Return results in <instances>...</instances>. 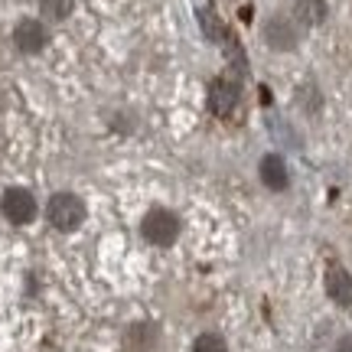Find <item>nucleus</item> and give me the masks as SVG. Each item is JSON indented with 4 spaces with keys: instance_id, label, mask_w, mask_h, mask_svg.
<instances>
[{
    "instance_id": "nucleus-1",
    "label": "nucleus",
    "mask_w": 352,
    "mask_h": 352,
    "mask_svg": "<svg viewBox=\"0 0 352 352\" xmlns=\"http://www.w3.org/2000/svg\"><path fill=\"white\" fill-rule=\"evenodd\" d=\"M50 222L59 232H72V228L82 226V219H85V206H82V199L78 196H72V192H59V196H52L50 199Z\"/></svg>"
},
{
    "instance_id": "nucleus-2",
    "label": "nucleus",
    "mask_w": 352,
    "mask_h": 352,
    "mask_svg": "<svg viewBox=\"0 0 352 352\" xmlns=\"http://www.w3.org/2000/svg\"><path fill=\"white\" fill-rule=\"evenodd\" d=\"M176 235H179V219L166 209H153L144 219V239L153 241V245H173Z\"/></svg>"
},
{
    "instance_id": "nucleus-3",
    "label": "nucleus",
    "mask_w": 352,
    "mask_h": 352,
    "mask_svg": "<svg viewBox=\"0 0 352 352\" xmlns=\"http://www.w3.org/2000/svg\"><path fill=\"white\" fill-rule=\"evenodd\" d=\"M3 215L10 222H16V226H23V222H30L36 215V199L26 189H7L3 192Z\"/></svg>"
},
{
    "instance_id": "nucleus-4",
    "label": "nucleus",
    "mask_w": 352,
    "mask_h": 352,
    "mask_svg": "<svg viewBox=\"0 0 352 352\" xmlns=\"http://www.w3.org/2000/svg\"><path fill=\"white\" fill-rule=\"evenodd\" d=\"M235 101H239V82L235 78H215L209 85V108H212V114L226 118L235 108Z\"/></svg>"
},
{
    "instance_id": "nucleus-5",
    "label": "nucleus",
    "mask_w": 352,
    "mask_h": 352,
    "mask_svg": "<svg viewBox=\"0 0 352 352\" xmlns=\"http://www.w3.org/2000/svg\"><path fill=\"white\" fill-rule=\"evenodd\" d=\"M13 43L23 52H39L46 46V30L39 20H20L16 30H13Z\"/></svg>"
},
{
    "instance_id": "nucleus-6",
    "label": "nucleus",
    "mask_w": 352,
    "mask_h": 352,
    "mask_svg": "<svg viewBox=\"0 0 352 352\" xmlns=\"http://www.w3.org/2000/svg\"><path fill=\"white\" fill-rule=\"evenodd\" d=\"M264 39H267L271 50H294L297 46V30L290 26V20L274 16V20H267V26H264Z\"/></svg>"
},
{
    "instance_id": "nucleus-7",
    "label": "nucleus",
    "mask_w": 352,
    "mask_h": 352,
    "mask_svg": "<svg viewBox=\"0 0 352 352\" xmlns=\"http://www.w3.org/2000/svg\"><path fill=\"white\" fill-rule=\"evenodd\" d=\"M327 290L329 297L340 303V307H349L352 303V277L346 267H340V264H333L327 271Z\"/></svg>"
},
{
    "instance_id": "nucleus-8",
    "label": "nucleus",
    "mask_w": 352,
    "mask_h": 352,
    "mask_svg": "<svg viewBox=\"0 0 352 352\" xmlns=\"http://www.w3.org/2000/svg\"><path fill=\"white\" fill-rule=\"evenodd\" d=\"M261 179L267 189H274V192H280V189H287L290 176H287V164L277 157V153H267L261 160Z\"/></svg>"
},
{
    "instance_id": "nucleus-9",
    "label": "nucleus",
    "mask_w": 352,
    "mask_h": 352,
    "mask_svg": "<svg viewBox=\"0 0 352 352\" xmlns=\"http://www.w3.org/2000/svg\"><path fill=\"white\" fill-rule=\"evenodd\" d=\"M327 0H297L294 3V20L303 26H316V23H323L327 20Z\"/></svg>"
},
{
    "instance_id": "nucleus-10",
    "label": "nucleus",
    "mask_w": 352,
    "mask_h": 352,
    "mask_svg": "<svg viewBox=\"0 0 352 352\" xmlns=\"http://www.w3.org/2000/svg\"><path fill=\"white\" fill-rule=\"evenodd\" d=\"M76 7V0H39V10L46 13L50 20H65Z\"/></svg>"
},
{
    "instance_id": "nucleus-11",
    "label": "nucleus",
    "mask_w": 352,
    "mask_h": 352,
    "mask_svg": "<svg viewBox=\"0 0 352 352\" xmlns=\"http://www.w3.org/2000/svg\"><path fill=\"white\" fill-rule=\"evenodd\" d=\"M196 352H228V346L219 333H202L196 340Z\"/></svg>"
},
{
    "instance_id": "nucleus-12",
    "label": "nucleus",
    "mask_w": 352,
    "mask_h": 352,
    "mask_svg": "<svg viewBox=\"0 0 352 352\" xmlns=\"http://www.w3.org/2000/svg\"><path fill=\"white\" fill-rule=\"evenodd\" d=\"M336 352H352V336H342L340 346H336Z\"/></svg>"
}]
</instances>
